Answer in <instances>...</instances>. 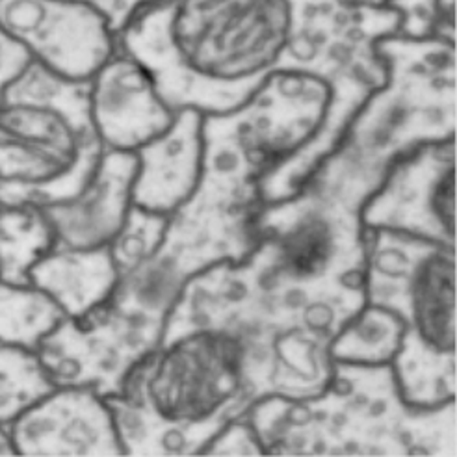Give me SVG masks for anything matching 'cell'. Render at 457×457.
Here are the masks:
<instances>
[{"label":"cell","mask_w":457,"mask_h":457,"mask_svg":"<svg viewBox=\"0 0 457 457\" xmlns=\"http://www.w3.org/2000/svg\"><path fill=\"white\" fill-rule=\"evenodd\" d=\"M314 0H154L116 36L173 110L242 106L285 63Z\"/></svg>","instance_id":"obj_1"},{"label":"cell","mask_w":457,"mask_h":457,"mask_svg":"<svg viewBox=\"0 0 457 457\" xmlns=\"http://www.w3.org/2000/svg\"><path fill=\"white\" fill-rule=\"evenodd\" d=\"M106 403L125 453H203L253 403L244 348L218 328L166 329Z\"/></svg>","instance_id":"obj_2"},{"label":"cell","mask_w":457,"mask_h":457,"mask_svg":"<svg viewBox=\"0 0 457 457\" xmlns=\"http://www.w3.org/2000/svg\"><path fill=\"white\" fill-rule=\"evenodd\" d=\"M455 400L413 407L393 364L335 362L324 391L302 400L264 398L245 411L264 453L455 455Z\"/></svg>","instance_id":"obj_3"},{"label":"cell","mask_w":457,"mask_h":457,"mask_svg":"<svg viewBox=\"0 0 457 457\" xmlns=\"http://www.w3.org/2000/svg\"><path fill=\"white\" fill-rule=\"evenodd\" d=\"M364 302L402 324L393 370L402 398L437 407L457 395V249L393 231H367Z\"/></svg>","instance_id":"obj_4"},{"label":"cell","mask_w":457,"mask_h":457,"mask_svg":"<svg viewBox=\"0 0 457 457\" xmlns=\"http://www.w3.org/2000/svg\"><path fill=\"white\" fill-rule=\"evenodd\" d=\"M103 151L87 82L30 62L0 94V204L47 207L71 199Z\"/></svg>","instance_id":"obj_5"},{"label":"cell","mask_w":457,"mask_h":457,"mask_svg":"<svg viewBox=\"0 0 457 457\" xmlns=\"http://www.w3.org/2000/svg\"><path fill=\"white\" fill-rule=\"evenodd\" d=\"M383 82L364 99L338 147L369 170L385 173L398 156L455 138V41L405 37L378 41Z\"/></svg>","instance_id":"obj_6"},{"label":"cell","mask_w":457,"mask_h":457,"mask_svg":"<svg viewBox=\"0 0 457 457\" xmlns=\"http://www.w3.org/2000/svg\"><path fill=\"white\" fill-rule=\"evenodd\" d=\"M367 231H393L457 249L455 138L398 156L364 201Z\"/></svg>","instance_id":"obj_7"},{"label":"cell","mask_w":457,"mask_h":457,"mask_svg":"<svg viewBox=\"0 0 457 457\" xmlns=\"http://www.w3.org/2000/svg\"><path fill=\"white\" fill-rule=\"evenodd\" d=\"M0 29L45 70L87 82L118 49L106 21L77 0H0Z\"/></svg>","instance_id":"obj_8"},{"label":"cell","mask_w":457,"mask_h":457,"mask_svg":"<svg viewBox=\"0 0 457 457\" xmlns=\"http://www.w3.org/2000/svg\"><path fill=\"white\" fill-rule=\"evenodd\" d=\"M8 431L15 453L22 455L125 453L106 398L89 386L56 385Z\"/></svg>","instance_id":"obj_9"},{"label":"cell","mask_w":457,"mask_h":457,"mask_svg":"<svg viewBox=\"0 0 457 457\" xmlns=\"http://www.w3.org/2000/svg\"><path fill=\"white\" fill-rule=\"evenodd\" d=\"M89 113L103 149L136 153L166 132L175 113L145 67L116 49L87 80Z\"/></svg>","instance_id":"obj_10"},{"label":"cell","mask_w":457,"mask_h":457,"mask_svg":"<svg viewBox=\"0 0 457 457\" xmlns=\"http://www.w3.org/2000/svg\"><path fill=\"white\" fill-rule=\"evenodd\" d=\"M136 170V153L104 149L94 175L77 195L43 207L54 247H108L132 207Z\"/></svg>","instance_id":"obj_11"},{"label":"cell","mask_w":457,"mask_h":457,"mask_svg":"<svg viewBox=\"0 0 457 457\" xmlns=\"http://www.w3.org/2000/svg\"><path fill=\"white\" fill-rule=\"evenodd\" d=\"M132 204L171 216L197 188L203 173V113L180 110L171 127L136 151Z\"/></svg>","instance_id":"obj_12"},{"label":"cell","mask_w":457,"mask_h":457,"mask_svg":"<svg viewBox=\"0 0 457 457\" xmlns=\"http://www.w3.org/2000/svg\"><path fill=\"white\" fill-rule=\"evenodd\" d=\"M29 281L60 307L80 318L103 305L118 283L108 247H53L30 270Z\"/></svg>","instance_id":"obj_13"},{"label":"cell","mask_w":457,"mask_h":457,"mask_svg":"<svg viewBox=\"0 0 457 457\" xmlns=\"http://www.w3.org/2000/svg\"><path fill=\"white\" fill-rule=\"evenodd\" d=\"M54 247L43 207L0 204V279L29 283L30 270Z\"/></svg>","instance_id":"obj_14"},{"label":"cell","mask_w":457,"mask_h":457,"mask_svg":"<svg viewBox=\"0 0 457 457\" xmlns=\"http://www.w3.org/2000/svg\"><path fill=\"white\" fill-rule=\"evenodd\" d=\"M65 314L36 285L0 279V342L37 350Z\"/></svg>","instance_id":"obj_15"},{"label":"cell","mask_w":457,"mask_h":457,"mask_svg":"<svg viewBox=\"0 0 457 457\" xmlns=\"http://www.w3.org/2000/svg\"><path fill=\"white\" fill-rule=\"evenodd\" d=\"M402 324L391 311L364 302L331 342L329 355L333 362L393 364L402 346Z\"/></svg>","instance_id":"obj_16"},{"label":"cell","mask_w":457,"mask_h":457,"mask_svg":"<svg viewBox=\"0 0 457 457\" xmlns=\"http://www.w3.org/2000/svg\"><path fill=\"white\" fill-rule=\"evenodd\" d=\"M54 386L34 350L0 342V426L8 428Z\"/></svg>","instance_id":"obj_17"},{"label":"cell","mask_w":457,"mask_h":457,"mask_svg":"<svg viewBox=\"0 0 457 457\" xmlns=\"http://www.w3.org/2000/svg\"><path fill=\"white\" fill-rule=\"evenodd\" d=\"M170 216L144 211L132 204L120 233L108 244V251L113 264H116L118 276L136 264H140L145 257L162 242Z\"/></svg>","instance_id":"obj_18"},{"label":"cell","mask_w":457,"mask_h":457,"mask_svg":"<svg viewBox=\"0 0 457 457\" xmlns=\"http://www.w3.org/2000/svg\"><path fill=\"white\" fill-rule=\"evenodd\" d=\"M385 8L398 15V36L405 37H429L437 36L455 41L443 25L439 0H386Z\"/></svg>","instance_id":"obj_19"},{"label":"cell","mask_w":457,"mask_h":457,"mask_svg":"<svg viewBox=\"0 0 457 457\" xmlns=\"http://www.w3.org/2000/svg\"><path fill=\"white\" fill-rule=\"evenodd\" d=\"M77 3L96 10L113 34H120L129 22L154 0H77Z\"/></svg>","instance_id":"obj_20"},{"label":"cell","mask_w":457,"mask_h":457,"mask_svg":"<svg viewBox=\"0 0 457 457\" xmlns=\"http://www.w3.org/2000/svg\"><path fill=\"white\" fill-rule=\"evenodd\" d=\"M30 62V56L0 29V94Z\"/></svg>","instance_id":"obj_21"},{"label":"cell","mask_w":457,"mask_h":457,"mask_svg":"<svg viewBox=\"0 0 457 457\" xmlns=\"http://www.w3.org/2000/svg\"><path fill=\"white\" fill-rule=\"evenodd\" d=\"M8 453H15L10 431L6 426H0V455H8Z\"/></svg>","instance_id":"obj_22"},{"label":"cell","mask_w":457,"mask_h":457,"mask_svg":"<svg viewBox=\"0 0 457 457\" xmlns=\"http://www.w3.org/2000/svg\"><path fill=\"white\" fill-rule=\"evenodd\" d=\"M355 3L359 4H364V6H374V8H385L386 0H355Z\"/></svg>","instance_id":"obj_23"}]
</instances>
